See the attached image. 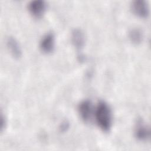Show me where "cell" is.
Segmentation results:
<instances>
[{"label": "cell", "instance_id": "obj_11", "mask_svg": "<svg viewBox=\"0 0 151 151\" xmlns=\"http://www.w3.org/2000/svg\"><path fill=\"white\" fill-rule=\"evenodd\" d=\"M68 127H69L68 123L66 122H63V123L61 124L60 128L61 131H65V130H67V129L68 128Z\"/></svg>", "mask_w": 151, "mask_h": 151}, {"label": "cell", "instance_id": "obj_10", "mask_svg": "<svg viewBox=\"0 0 151 151\" xmlns=\"http://www.w3.org/2000/svg\"><path fill=\"white\" fill-rule=\"evenodd\" d=\"M6 125V120L5 117L1 114V131L3 132Z\"/></svg>", "mask_w": 151, "mask_h": 151}, {"label": "cell", "instance_id": "obj_9", "mask_svg": "<svg viewBox=\"0 0 151 151\" xmlns=\"http://www.w3.org/2000/svg\"><path fill=\"white\" fill-rule=\"evenodd\" d=\"M129 38L133 44L137 45L142 42L143 35L140 29L133 28L129 32Z\"/></svg>", "mask_w": 151, "mask_h": 151}, {"label": "cell", "instance_id": "obj_1", "mask_svg": "<svg viewBox=\"0 0 151 151\" xmlns=\"http://www.w3.org/2000/svg\"><path fill=\"white\" fill-rule=\"evenodd\" d=\"M94 117L97 126L102 131H110L112 126V113L106 101H100L97 103L94 110Z\"/></svg>", "mask_w": 151, "mask_h": 151}, {"label": "cell", "instance_id": "obj_8", "mask_svg": "<svg viewBox=\"0 0 151 151\" xmlns=\"http://www.w3.org/2000/svg\"><path fill=\"white\" fill-rule=\"evenodd\" d=\"M6 46L11 54L15 58L18 59L22 56V50L18 41L12 37H9L6 40Z\"/></svg>", "mask_w": 151, "mask_h": 151}, {"label": "cell", "instance_id": "obj_2", "mask_svg": "<svg viewBox=\"0 0 151 151\" xmlns=\"http://www.w3.org/2000/svg\"><path fill=\"white\" fill-rule=\"evenodd\" d=\"M134 134L135 137L140 141H147L150 139V127L142 119L137 120L134 126Z\"/></svg>", "mask_w": 151, "mask_h": 151}, {"label": "cell", "instance_id": "obj_6", "mask_svg": "<svg viewBox=\"0 0 151 151\" xmlns=\"http://www.w3.org/2000/svg\"><path fill=\"white\" fill-rule=\"evenodd\" d=\"M40 48L45 54H50L54 51L55 48V36L52 32L47 33L42 37L40 42Z\"/></svg>", "mask_w": 151, "mask_h": 151}, {"label": "cell", "instance_id": "obj_3", "mask_svg": "<svg viewBox=\"0 0 151 151\" xmlns=\"http://www.w3.org/2000/svg\"><path fill=\"white\" fill-rule=\"evenodd\" d=\"M78 112L84 122L89 123L91 122L93 113L94 114L91 102L88 100H84L81 101L78 106Z\"/></svg>", "mask_w": 151, "mask_h": 151}, {"label": "cell", "instance_id": "obj_4", "mask_svg": "<svg viewBox=\"0 0 151 151\" xmlns=\"http://www.w3.org/2000/svg\"><path fill=\"white\" fill-rule=\"evenodd\" d=\"M131 9L136 16L145 18L149 15V7L147 1L144 0H135L131 4Z\"/></svg>", "mask_w": 151, "mask_h": 151}, {"label": "cell", "instance_id": "obj_5", "mask_svg": "<svg viewBox=\"0 0 151 151\" xmlns=\"http://www.w3.org/2000/svg\"><path fill=\"white\" fill-rule=\"evenodd\" d=\"M47 9V4L42 0L31 1L28 4V9L29 13L35 18H41Z\"/></svg>", "mask_w": 151, "mask_h": 151}, {"label": "cell", "instance_id": "obj_7", "mask_svg": "<svg viewBox=\"0 0 151 151\" xmlns=\"http://www.w3.org/2000/svg\"><path fill=\"white\" fill-rule=\"evenodd\" d=\"M71 41L76 49L81 50L85 44V35L83 31L79 28H75L73 30L71 35Z\"/></svg>", "mask_w": 151, "mask_h": 151}]
</instances>
